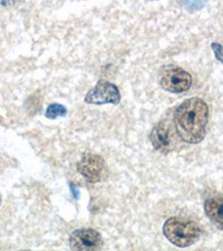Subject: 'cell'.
Masks as SVG:
<instances>
[{
  "label": "cell",
  "instance_id": "6da1fadb",
  "mask_svg": "<svg viewBox=\"0 0 223 251\" xmlns=\"http://www.w3.org/2000/svg\"><path fill=\"white\" fill-rule=\"evenodd\" d=\"M208 122L209 107L200 97L185 100L174 113L177 135L190 144H198L204 139Z\"/></svg>",
  "mask_w": 223,
  "mask_h": 251
},
{
  "label": "cell",
  "instance_id": "7a4b0ae2",
  "mask_svg": "<svg viewBox=\"0 0 223 251\" xmlns=\"http://www.w3.org/2000/svg\"><path fill=\"white\" fill-rule=\"evenodd\" d=\"M163 233L172 245L186 248L196 244L200 239L202 231L196 222L173 217L165 221Z\"/></svg>",
  "mask_w": 223,
  "mask_h": 251
},
{
  "label": "cell",
  "instance_id": "3957f363",
  "mask_svg": "<svg viewBox=\"0 0 223 251\" xmlns=\"http://www.w3.org/2000/svg\"><path fill=\"white\" fill-rule=\"evenodd\" d=\"M77 170L91 183L105 181L108 176V168L102 156L87 153L77 164Z\"/></svg>",
  "mask_w": 223,
  "mask_h": 251
},
{
  "label": "cell",
  "instance_id": "277c9868",
  "mask_svg": "<svg viewBox=\"0 0 223 251\" xmlns=\"http://www.w3.org/2000/svg\"><path fill=\"white\" fill-rule=\"evenodd\" d=\"M161 86L171 93H183L192 85V76L180 67L169 66L162 72Z\"/></svg>",
  "mask_w": 223,
  "mask_h": 251
},
{
  "label": "cell",
  "instance_id": "5b68a950",
  "mask_svg": "<svg viewBox=\"0 0 223 251\" xmlns=\"http://www.w3.org/2000/svg\"><path fill=\"white\" fill-rule=\"evenodd\" d=\"M72 251H99L103 247L102 234L94 229H77L70 237Z\"/></svg>",
  "mask_w": 223,
  "mask_h": 251
},
{
  "label": "cell",
  "instance_id": "8992f818",
  "mask_svg": "<svg viewBox=\"0 0 223 251\" xmlns=\"http://www.w3.org/2000/svg\"><path fill=\"white\" fill-rule=\"evenodd\" d=\"M85 102L95 105L119 104L121 102V93L116 85L102 79L87 93Z\"/></svg>",
  "mask_w": 223,
  "mask_h": 251
},
{
  "label": "cell",
  "instance_id": "52a82bcc",
  "mask_svg": "<svg viewBox=\"0 0 223 251\" xmlns=\"http://www.w3.org/2000/svg\"><path fill=\"white\" fill-rule=\"evenodd\" d=\"M149 141L156 151L161 153H169L171 151L173 148V140L169 125L165 122L157 123L149 134Z\"/></svg>",
  "mask_w": 223,
  "mask_h": 251
},
{
  "label": "cell",
  "instance_id": "ba28073f",
  "mask_svg": "<svg viewBox=\"0 0 223 251\" xmlns=\"http://www.w3.org/2000/svg\"><path fill=\"white\" fill-rule=\"evenodd\" d=\"M204 211L218 229L223 230V197L214 196L204 202Z\"/></svg>",
  "mask_w": 223,
  "mask_h": 251
},
{
  "label": "cell",
  "instance_id": "9c48e42d",
  "mask_svg": "<svg viewBox=\"0 0 223 251\" xmlns=\"http://www.w3.org/2000/svg\"><path fill=\"white\" fill-rule=\"evenodd\" d=\"M67 114V108L64 106L62 104H58V103H52L50 104V106L47 107L46 113H45V115H46L47 119H50V120H55L57 119V117H63Z\"/></svg>",
  "mask_w": 223,
  "mask_h": 251
},
{
  "label": "cell",
  "instance_id": "30bf717a",
  "mask_svg": "<svg viewBox=\"0 0 223 251\" xmlns=\"http://www.w3.org/2000/svg\"><path fill=\"white\" fill-rule=\"evenodd\" d=\"M211 48H212L214 55H216V58L223 64V46L218 43H212Z\"/></svg>",
  "mask_w": 223,
  "mask_h": 251
},
{
  "label": "cell",
  "instance_id": "8fae6325",
  "mask_svg": "<svg viewBox=\"0 0 223 251\" xmlns=\"http://www.w3.org/2000/svg\"><path fill=\"white\" fill-rule=\"evenodd\" d=\"M0 204H1V197H0Z\"/></svg>",
  "mask_w": 223,
  "mask_h": 251
}]
</instances>
